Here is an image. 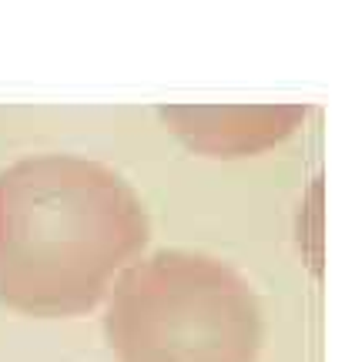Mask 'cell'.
<instances>
[{"label": "cell", "mask_w": 345, "mask_h": 362, "mask_svg": "<svg viewBox=\"0 0 345 362\" xmlns=\"http://www.w3.org/2000/svg\"><path fill=\"white\" fill-rule=\"evenodd\" d=\"M121 178L81 158H30L0 171V292L27 272L121 262L138 211Z\"/></svg>", "instance_id": "cell-1"}]
</instances>
